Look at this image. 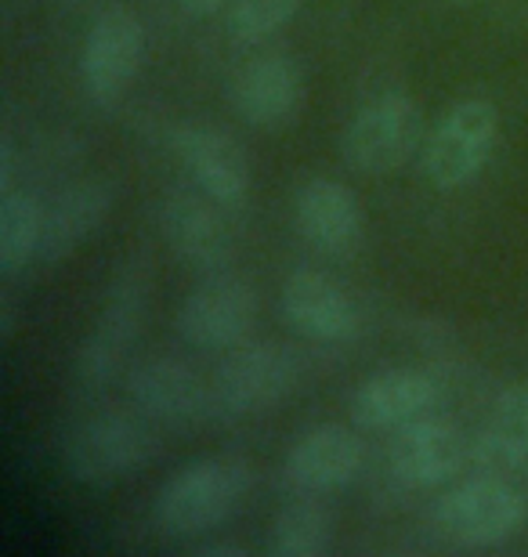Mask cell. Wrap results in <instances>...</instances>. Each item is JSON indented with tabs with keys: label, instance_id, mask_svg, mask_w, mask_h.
I'll use <instances>...</instances> for the list:
<instances>
[{
	"label": "cell",
	"instance_id": "1",
	"mask_svg": "<svg viewBox=\"0 0 528 557\" xmlns=\"http://www.w3.org/2000/svg\"><path fill=\"white\" fill-rule=\"evenodd\" d=\"M250 463L240 456H207L182 467L156 496V525L163 536L193 540L218 529L250 493Z\"/></svg>",
	"mask_w": 528,
	"mask_h": 557
},
{
	"label": "cell",
	"instance_id": "2",
	"mask_svg": "<svg viewBox=\"0 0 528 557\" xmlns=\"http://www.w3.org/2000/svg\"><path fill=\"white\" fill-rule=\"evenodd\" d=\"M500 141V109L486 98H464L445 109L427 131L420 149V171L434 188H464L486 171Z\"/></svg>",
	"mask_w": 528,
	"mask_h": 557
},
{
	"label": "cell",
	"instance_id": "3",
	"mask_svg": "<svg viewBox=\"0 0 528 557\" xmlns=\"http://www.w3.org/2000/svg\"><path fill=\"white\" fill-rule=\"evenodd\" d=\"M427 138L423 109L409 95L388 91L358 109L341 138L344 163L358 174H391L420 156Z\"/></svg>",
	"mask_w": 528,
	"mask_h": 557
},
{
	"label": "cell",
	"instance_id": "4",
	"mask_svg": "<svg viewBox=\"0 0 528 557\" xmlns=\"http://www.w3.org/2000/svg\"><path fill=\"white\" fill-rule=\"evenodd\" d=\"M528 521V496L511 478L486 474L449 488L434 507V525L456 547H496Z\"/></svg>",
	"mask_w": 528,
	"mask_h": 557
},
{
	"label": "cell",
	"instance_id": "5",
	"mask_svg": "<svg viewBox=\"0 0 528 557\" xmlns=\"http://www.w3.org/2000/svg\"><path fill=\"white\" fill-rule=\"evenodd\" d=\"M300 381V359L297 351L283 344L261 341L243 344L224 355V362L213 373V413L246 417L257 409H268L294 392Z\"/></svg>",
	"mask_w": 528,
	"mask_h": 557
},
{
	"label": "cell",
	"instance_id": "6",
	"mask_svg": "<svg viewBox=\"0 0 528 557\" xmlns=\"http://www.w3.org/2000/svg\"><path fill=\"white\" fill-rule=\"evenodd\" d=\"M145 308H149V272H142V264H123L112 275L106 305L98 311L91 337L84 341L81 359H76V373H81L84 387H102L112 381L123 355L138 337Z\"/></svg>",
	"mask_w": 528,
	"mask_h": 557
},
{
	"label": "cell",
	"instance_id": "7",
	"mask_svg": "<svg viewBox=\"0 0 528 557\" xmlns=\"http://www.w3.org/2000/svg\"><path fill=\"white\" fill-rule=\"evenodd\" d=\"M145 59V26L131 8H109L95 18L84 40L81 76L84 91L95 106H116Z\"/></svg>",
	"mask_w": 528,
	"mask_h": 557
},
{
	"label": "cell",
	"instance_id": "8",
	"mask_svg": "<svg viewBox=\"0 0 528 557\" xmlns=\"http://www.w3.org/2000/svg\"><path fill=\"white\" fill-rule=\"evenodd\" d=\"M152 453L149 428L131 413H102L81 423L65 442V467L81 482H112L131 474Z\"/></svg>",
	"mask_w": 528,
	"mask_h": 557
},
{
	"label": "cell",
	"instance_id": "9",
	"mask_svg": "<svg viewBox=\"0 0 528 557\" xmlns=\"http://www.w3.org/2000/svg\"><path fill=\"white\" fill-rule=\"evenodd\" d=\"M232 102L246 124L261 131H283L308 102V84L290 54H261L246 62L232 81Z\"/></svg>",
	"mask_w": 528,
	"mask_h": 557
},
{
	"label": "cell",
	"instance_id": "10",
	"mask_svg": "<svg viewBox=\"0 0 528 557\" xmlns=\"http://www.w3.org/2000/svg\"><path fill=\"white\" fill-rule=\"evenodd\" d=\"M254 319H257V297L250 283H243L235 275L207 278L182 305L185 341L204 351L235 348L254 330Z\"/></svg>",
	"mask_w": 528,
	"mask_h": 557
},
{
	"label": "cell",
	"instance_id": "11",
	"mask_svg": "<svg viewBox=\"0 0 528 557\" xmlns=\"http://www.w3.org/2000/svg\"><path fill=\"white\" fill-rule=\"evenodd\" d=\"M470 460V442L456 423L442 417H417L402 423L391 442V471L413 488L442 485L464 471Z\"/></svg>",
	"mask_w": 528,
	"mask_h": 557
},
{
	"label": "cell",
	"instance_id": "12",
	"mask_svg": "<svg viewBox=\"0 0 528 557\" xmlns=\"http://www.w3.org/2000/svg\"><path fill=\"white\" fill-rule=\"evenodd\" d=\"M131 398L142 413L171 423H196L213 413V387L193 366L174 355H152L142 359L127 376Z\"/></svg>",
	"mask_w": 528,
	"mask_h": 557
},
{
	"label": "cell",
	"instance_id": "13",
	"mask_svg": "<svg viewBox=\"0 0 528 557\" xmlns=\"http://www.w3.org/2000/svg\"><path fill=\"white\" fill-rule=\"evenodd\" d=\"M174 152L188 174L221 207H240L250 196V160L243 145L210 124H182L174 131Z\"/></svg>",
	"mask_w": 528,
	"mask_h": 557
},
{
	"label": "cell",
	"instance_id": "14",
	"mask_svg": "<svg viewBox=\"0 0 528 557\" xmlns=\"http://www.w3.org/2000/svg\"><path fill=\"white\" fill-rule=\"evenodd\" d=\"M283 315L300 337L322 344L355 337L363 326L355 297L336 278L316 269H300L283 283Z\"/></svg>",
	"mask_w": 528,
	"mask_h": 557
},
{
	"label": "cell",
	"instance_id": "15",
	"mask_svg": "<svg viewBox=\"0 0 528 557\" xmlns=\"http://www.w3.org/2000/svg\"><path fill=\"white\" fill-rule=\"evenodd\" d=\"M297 228L311 247L333 258H347L366 239V214L358 196L333 177H311L294 203Z\"/></svg>",
	"mask_w": 528,
	"mask_h": 557
},
{
	"label": "cell",
	"instance_id": "16",
	"mask_svg": "<svg viewBox=\"0 0 528 557\" xmlns=\"http://www.w3.org/2000/svg\"><path fill=\"white\" fill-rule=\"evenodd\" d=\"M221 203L207 193H171L160 207L163 239L182 261L199 272L224 269L232 258V236L221 218Z\"/></svg>",
	"mask_w": 528,
	"mask_h": 557
},
{
	"label": "cell",
	"instance_id": "17",
	"mask_svg": "<svg viewBox=\"0 0 528 557\" xmlns=\"http://www.w3.org/2000/svg\"><path fill=\"white\" fill-rule=\"evenodd\" d=\"M366 445L344 423H322L300 434L286 456V482L300 493H330L363 471Z\"/></svg>",
	"mask_w": 528,
	"mask_h": 557
},
{
	"label": "cell",
	"instance_id": "18",
	"mask_svg": "<svg viewBox=\"0 0 528 557\" xmlns=\"http://www.w3.org/2000/svg\"><path fill=\"white\" fill-rule=\"evenodd\" d=\"M112 210V185L106 177H84V182L65 185L48 203L44 214V239H40V264H59L76 253L98 228L106 225Z\"/></svg>",
	"mask_w": 528,
	"mask_h": 557
},
{
	"label": "cell",
	"instance_id": "19",
	"mask_svg": "<svg viewBox=\"0 0 528 557\" xmlns=\"http://www.w3.org/2000/svg\"><path fill=\"white\" fill-rule=\"evenodd\" d=\"M438 403V381L427 370L398 366L384 370L358 387L352 398V420L358 428H402V423L423 417Z\"/></svg>",
	"mask_w": 528,
	"mask_h": 557
},
{
	"label": "cell",
	"instance_id": "20",
	"mask_svg": "<svg viewBox=\"0 0 528 557\" xmlns=\"http://www.w3.org/2000/svg\"><path fill=\"white\" fill-rule=\"evenodd\" d=\"M48 203L37 193H4L0 199V272L19 275L40 258Z\"/></svg>",
	"mask_w": 528,
	"mask_h": 557
},
{
	"label": "cell",
	"instance_id": "21",
	"mask_svg": "<svg viewBox=\"0 0 528 557\" xmlns=\"http://www.w3.org/2000/svg\"><path fill=\"white\" fill-rule=\"evenodd\" d=\"M333 540V518L319 499H294L272 521L275 557H322Z\"/></svg>",
	"mask_w": 528,
	"mask_h": 557
},
{
	"label": "cell",
	"instance_id": "22",
	"mask_svg": "<svg viewBox=\"0 0 528 557\" xmlns=\"http://www.w3.org/2000/svg\"><path fill=\"white\" fill-rule=\"evenodd\" d=\"M470 460L481 471L500 474V478H528V434L500 428L496 431H481L470 442Z\"/></svg>",
	"mask_w": 528,
	"mask_h": 557
},
{
	"label": "cell",
	"instance_id": "23",
	"mask_svg": "<svg viewBox=\"0 0 528 557\" xmlns=\"http://www.w3.org/2000/svg\"><path fill=\"white\" fill-rule=\"evenodd\" d=\"M300 0H232L229 33L240 44H261L297 15Z\"/></svg>",
	"mask_w": 528,
	"mask_h": 557
},
{
	"label": "cell",
	"instance_id": "24",
	"mask_svg": "<svg viewBox=\"0 0 528 557\" xmlns=\"http://www.w3.org/2000/svg\"><path fill=\"white\" fill-rule=\"evenodd\" d=\"M492 417H496L500 428L528 434V381L503 387L496 395V406H492Z\"/></svg>",
	"mask_w": 528,
	"mask_h": 557
},
{
	"label": "cell",
	"instance_id": "25",
	"mask_svg": "<svg viewBox=\"0 0 528 557\" xmlns=\"http://www.w3.org/2000/svg\"><path fill=\"white\" fill-rule=\"evenodd\" d=\"M15 166H19L15 141L4 138L0 141V193H11V188H15Z\"/></svg>",
	"mask_w": 528,
	"mask_h": 557
},
{
	"label": "cell",
	"instance_id": "26",
	"mask_svg": "<svg viewBox=\"0 0 528 557\" xmlns=\"http://www.w3.org/2000/svg\"><path fill=\"white\" fill-rule=\"evenodd\" d=\"M199 557H246V550L240 543H204Z\"/></svg>",
	"mask_w": 528,
	"mask_h": 557
},
{
	"label": "cell",
	"instance_id": "27",
	"mask_svg": "<svg viewBox=\"0 0 528 557\" xmlns=\"http://www.w3.org/2000/svg\"><path fill=\"white\" fill-rule=\"evenodd\" d=\"M11 330H15V300L4 294L0 297V333L11 337Z\"/></svg>",
	"mask_w": 528,
	"mask_h": 557
},
{
	"label": "cell",
	"instance_id": "28",
	"mask_svg": "<svg viewBox=\"0 0 528 557\" xmlns=\"http://www.w3.org/2000/svg\"><path fill=\"white\" fill-rule=\"evenodd\" d=\"M224 4H229V0H185V8L193 11V15H213V11Z\"/></svg>",
	"mask_w": 528,
	"mask_h": 557
},
{
	"label": "cell",
	"instance_id": "29",
	"mask_svg": "<svg viewBox=\"0 0 528 557\" xmlns=\"http://www.w3.org/2000/svg\"><path fill=\"white\" fill-rule=\"evenodd\" d=\"M456 4H478V0H456Z\"/></svg>",
	"mask_w": 528,
	"mask_h": 557
}]
</instances>
